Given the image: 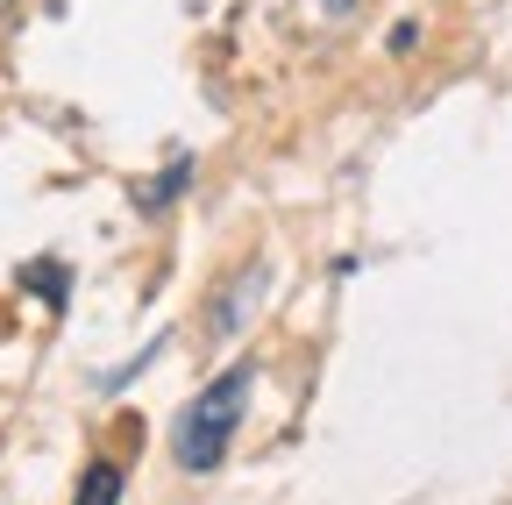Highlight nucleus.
Wrapping results in <instances>:
<instances>
[{
	"mask_svg": "<svg viewBox=\"0 0 512 505\" xmlns=\"http://www.w3.org/2000/svg\"><path fill=\"white\" fill-rule=\"evenodd\" d=\"M0 8H8V0H0Z\"/></svg>",
	"mask_w": 512,
	"mask_h": 505,
	"instance_id": "nucleus-4",
	"label": "nucleus"
},
{
	"mask_svg": "<svg viewBox=\"0 0 512 505\" xmlns=\"http://www.w3.org/2000/svg\"><path fill=\"white\" fill-rule=\"evenodd\" d=\"M114 498H121V470H114V463H93V470H86L79 505H114Z\"/></svg>",
	"mask_w": 512,
	"mask_h": 505,
	"instance_id": "nucleus-3",
	"label": "nucleus"
},
{
	"mask_svg": "<svg viewBox=\"0 0 512 505\" xmlns=\"http://www.w3.org/2000/svg\"><path fill=\"white\" fill-rule=\"evenodd\" d=\"M249 392H256V363H228L214 385L185 406V420H178V463L185 470H214L228 456V441L249 413Z\"/></svg>",
	"mask_w": 512,
	"mask_h": 505,
	"instance_id": "nucleus-1",
	"label": "nucleus"
},
{
	"mask_svg": "<svg viewBox=\"0 0 512 505\" xmlns=\"http://www.w3.org/2000/svg\"><path fill=\"white\" fill-rule=\"evenodd\" d=\"M256 285H264V271H242V278L214 299V335H235V328H242V299H256Z\"/></svg>",
	"mask_w": 512,
	"mask_h": 505,
	"instance_id": "nucleus-2",
	"label": "nucleus"
}]
</instances>
